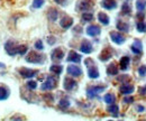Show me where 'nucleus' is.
<instances>
[{
    "label": "nucleus",
    "mask_w": 146,
    "mask_h": 121,
    "mask_svg": "<svg viewBox=\"0 0 146 121\" xmlns=\"http://www.w3.org/2000/svg\"><path fill=\"white\" fill-rule=\"evenodd\" d=\"M25 60L27 63H31V64H43L45 62V56L38 53V51H32L26 55Z\"/></svg>",
    "instance_id": "nucleus-1"
},
{
    "label": "nucleus",
    "mask_w": 146,
    "mask_h": 121,
    "mask_svg": "<svg viewBox=\"0 0 146 121\" xmlns=\"http://www.w3.org/2000/svg\"><path fill=\"white\" fill-rule=\"evenodd\" d=\"M58 83V76L57 75H50L46 77L45 82H43V84L40 85V90L42 91H52L54 90L56 85Z\"/></svg>",
    "instance_id": "nucleus-2"
},
{
    "label": "nucleus",
    "mask_w": 146,
    "mask_h": 121,
    "mask_svg": "<svg viewBox=\"0 0 146 121\" xmlns=\"http://www.w3.org/2000/svg\"><path fill=\"white\" fill-rule=\"evenodd\" d=\"M18 44L14 39H8L5 43V51L9 56H15L18 54Z\"/></svg>",
    "instance_id": "nucleus-3"
},
{
    "label": "nucleus",
    "mask_w": 146,
    "mask_h": 121,
    "mask_svg": "<svg viewBox=\"0 0 146 121\" xmlns=\"http://www.w3.org/2000/svg\"><path fill=\"white\" fill-rule=\"evenodd\" d=\"M107 89L106 85H91L87 89V97L89 99H94L98 94L104 92Z\"/></svg>",
    "instance_id": "nucleus-4"
},
{
    "label": "nucleus",
    "mask_w": 146,
    "mask_h": 121,
    "mask_svg": "<svg viewBox=\"0 0 146 121\" xmlns=\"http://www.w3.org/2000/svg\"><path fill=\"white\" fill-rule=\"evenodd\" d=\"M19 75L23 79H33L38 74V69H32L28 67H19L18 69Z\"/></svg>",
    "instance_id": "nucleus-5"
},
{
    "label": "nucleus",
    "mask_w": 146,
    "mask_h": 121,
    "mask_svg": "<svg viewBox=\"0 0 146 121\" xmlns=\"http://www.w3.org/2000/svg\"><path fill=\"white\" fill-rule=\"evenodd\" d=\"M92 8L91 2L89 0H80L76 2L75 5V10L76 11H81V13H84V11H88Z\"/></svg>",
    "instance_id": "nucleus-6"
},
{
    "label": "nucleus",
    "mask_w": 146,
    "mask_h": 121,
    "mask_svg": "<svg viewBox=\"0 0 146 121\" xmlns=\"http://www.w3.org/2000/svg\"><path fill=\"white\" fill-rule=\"evenodd\" d=\"M76 85H78V82L74 80L73 76H66L64 79V81H63V87H64L65 91L70 92V91L74 90L76 87Z\"/></svg>",
    "instance_id": "nucleus-7"
},
{
    "label": "nucleus",
    "mask_w": 146,
    "mask_h": 121,
    "mask_svg": "<svg viewBox=\"0 0 146 121\" xmlns=\"http://www.w3.org/2000/svg\"><path fill=\"white\" fill-rule=\"evenodd\" d=\"M86 33L88 36H91V37H97L101 34V28L98 26V25H89L87 28H86Z\"/></svg>",
    "instance_id": "nucleus-8"
},
{
    "label": "nucleus",
    "mask_w": 146,
    "mask_h": 121,
    "mask_svg": "<svg viewBox=\"0 0 146 121\" xmlns=\"http://www.w3.org/2000/svg\"><path fill=\"white\" fill-rule=\"evenodd\" d=\"M64 55H65V53L63 51V48L62 47H57V48H54L51 53V60L54 61V62L62 61L64 58Z\"/></svg>",
    "instance_id": "nucleus-9"
},
{
    "label": "nucleus",
    "mask_w": 146,
    "mask_h": 121,
    "mask_svg": "<svg viewBox=\"0 0 146 121\" xmlns=\"http://www.w3.org/2000/svg\"><path fill=\"white\" fill-rule=\"evenodd\" d=\"M73 18L70 17V16H68V15H65V16H63V17L60 19V26L63 28V29H69V28H71L73 26Z\"/></svg>",
    "instance_id": "nucleus-10"
},
{
    "label": "nucleus",
    "mask_w": 146,
    "mask_h": 121,
    "mask_svg": "<svg viewBox=\"0 0 146 121\" xmlns=\"http://www.w3.org/2000/svg\"><path fill=\"white\" fill-rule=\"evenodd\" d=\"M66 72H68V74L70 75V76H73V77H79V76H81L82 75V69L81 67H79L78 65H69L68 66V69H66Z\"/></svg>",
    "instance_id": "nucleus-11"
},
{
    "label": "nucleus",
    "mask_w": 146,
    "mask_h": 121,
    "mask_svg": "<svg viewBox=\"0 0 146 121\" xmlns=\"http://www.w3.org/2000/svg\"><path fill=\"white\" fill-rule=\"evenodd\" d=\"M109 36H110V39L115 44H117V45H121V44L125 43V37L120 34V33H118V32H110Z\"/></svg>",
    "instance_id": "nucleus-12"
},
{
    "label": "nucleus",
    "mask_w": 146,
    "mask_h": 121,
    "mask_svg": "<svg viewBox=\"0 0 146 121\" xmlns=\"http://www.w3.org/2000/svg\"><path fill=\"white\" fill-rule=\"evenodd\" d=\"M80 51L84 54H90L93 52V46H92L91 42L88 39H83L80 45Z\"/></svg>",
    "instance_id": "nucleus-13"
},
{
    "label": "nucleus",
    "mask_w": 146,
    "mask_h": 121,
    "mask_svg": "<svg viewBox=\"0 0 146 121\" xmlns=\"http://www.w3.org/2000/svg\"><path fill=\"white\" fill-rule=\"evenodd\" d=\"M81 60H82V56L80 54H78L75 51H70L68 56H66V61L68 62H72L74 64H79L81 62Z\"/></svg>",
    "instance_id": "nucleus-14"
},
{
    "label": "nucleus",
    "mask_w": 146,
    "mask_h": 121,
    "mask_svg": "<svg viewBox=\"0 0 146 121\" xmlns=\"http://www.w3.org/2000/svg\"><path fill=\"white\" fill-rule=\"evenodd\" d=\"M10 95V89L6 84L0 83V101H5L9 98Z\"/></svg>",
    "instance_id": "nucleus-15"
},
{
    "label": "nucleus",
    "mask_w": 146,
    "mask_h": 121,
    "mask_svg": "<svg viewBox=\"0 0 146 121\" xmlns=\"http://www.w3.org/2000/svg\"><path fill=\"white\" fill-rule=\"evenodd\" d=\"M60 16V11L54 8V7H52V8H50L48 10H47V19L50 20V21H52V22H54L57 20V18Z\"/></svg>",
    "instance_id": "nucleus-16"
},
{
    "label": "nucleus",
    "mask_w": 146,
    "mask_h": 121,
    "mask_svg": "<svg viewBox=\"0 0 146 121\" xmlns=\"http://www.w3.org/2000/svg\"><path fill=\"white\" fill-rule=\"evenodd\" d=\"M111 57H112L111 48H104L102 52L100 53V55H99V60L101 62H107V61H109Z\"/></svg>",
    "instance_id": "nucleus-17"
},
{
    "label": "nucleus",
    "mask_w": 146,
    "mask_h": 121,
    "mask_svg": "<svg viewBox=\"0 0 146 121\" xmlns=\"http://www.w3.org/2000/svg\"><path fill=\"white\" fill-rule=\"evenodd\" d=\"M130 50H131V52L134 53V54H136V55L142 54V52H143V45H142V42L138 40V39H136V40L133 43V45L130 46Z\"/></svg>",
    "instance_id": "nucleus-18"
},
{
    "label": "nucleus",
    "mask_w": 146,
    "mask_h": 121,
    "mask_svg": "<svg viewBox=\"0 0 146 121\" xmlns=\"http://www.w3.org/2000/svg\"><path fill=\"white\" fill-rule=\"evenodd\" d=\"M101 7L107 10H112L117 7V2L116 0H101Z\"/></svg>",
    "instance_id": "nucleus-19"
},
{
    "label": "nucleus",
    "mask_w": 146,
    "mask_h": 121,
    "mask_svg": "<svg viewBox=\"0 0 146 121\" xmlns=\"http://www.w3.org/2000/svg\"><path fill=\"white\" fill-rule=\"evenodd\" d=\"M120 93L124 94V95H128V94H131L134 91H135V87L134 85H130V84H127V83H124L120 89H119Z\"/></svg>",
    "instance_id": "nucleus-20"
},
{
    "label": "nucleus",
    "mask_w": 146,
    "mask_h": 121,
    "mask_svg": "<svg viewBox=\"0 0 146 121\" xmlns=\"http://www.w3.org/2000/svg\"><path fill=\"white\" fill-rule=\"evenodd\" d=\"M88 76L90 79H98L100 76V73H99V69L96 65H92L90 67H88Z\"/></svg>",
    "instance_id": "nucleus-21"
},
{
    "label": "nucleus",
    "mask_w": 146,
    "mask_h": 121,
    "mask_svg": "<svg viewBox=\"0 0 146 121\" xmlns=\"http://www.w3.org/2000/svg\"><path fill=\"white\" fill-rule=\"evenodd\" d=\"M98 20H99V22H101V24L105 25V26L109 25V22H110V19H109V17H108V15L105 14V13H102V11L98 14Z\"/></svg>",
    "instance_id": "nucleus-22"
},
{
    "label": "nucleus",
    "mask_w": 146,
    "mask_h": 121,
    "mask_svg": "<svg viewBox=\"0 0 146 121\" xmlns=\"http://www.w3.org/2000/svg\"><path fill=\"white\" fill-rule=\"evenodd\" d=\"M118 72H119V69L117 67V65H116L115 63H111V64L108 65V67H107V74H108L109 76L117 75V74H118Z\"/></svg>",
    "instance_id": "nucleus-23"
},
{
    "label": "nucleus",
    "mask_w": 146,
    "mask_h": 121,
    "mask_svg": "<svg viewBox=\"0 0 146 121\" xmlns=\"http://www.w3.org/2000/svg\"><path fill=\"white\" fill-rule=\"evenodd\" d=\"M50 72H51L52 74L58 76V75L63 72V66L60 65V64H53V65H51V67H50Z\"/></svg>",
    "instance_id": "nucleus-24"
},
{
    "label": "nucleus",
    "mask_w": 146,
    "mask_h": 121,
    "mask_svg": "<svg viewBox=\"0 0 146 121\" xmlns=\"http://www.w3.org/2000/svg\"><path fill=\"white\" fill-rule=\"evenodd\" d=\"M70 105H71L70 100H69L66 97H65V98H62V99L58 101V108H60V109H62V110H66Z\"/></svg>",
    "instance_id": "nucleus-25"
},
{
    "label": "nucleus",
    "mask_w": 146,
    "mask_h": 121,
    "mask_svg": "<svg viewBox=\"0 0 146 121\" xmlns=\"http://www.w3.org/2000/svg\"><path fill=\"white\" fill-rule=\"evenodd\" d=\"M107 111L109 112L110 114H112L113 117H118V112H119V108L118 105L115 103L109 104V106L107 108Z\"/></svg>",
    "instance_id": "nucleus-26"
},
{
    "label": "nucleus",
    "mask_w": 146,
    "mask_h": 121,
    "mask_svg": "<svg viewBox=\"0 0 146 121\" xmlns=\"http://www.w3.org/2000/svg\"><path fill=\"white\" fill-rule=\"evenodd\" d=\"M117 29L119 32H124V33H128L129 32V25L127 22H124V21H118L117 22Z\"/></svg>",
    "instance_id": "nucleus-27"
},
{
    "label": "nucleus",
    "mask_w": 146,
    "mask_h": 121,
    "mask_svg": "<svg viewBox=\"0 0 146 121\" xmlns=\"http://www.w3.org/2000/svg\"><path fill=\"white\" fill-rule=\"evenodd\" d=\"M129 63H130V58L128 56L121 57V60H120V69L123 71H126L128 69V66H129Z\"/></svg>",
    "instance_id": "nucleus-28"
},
{
    "label": "nucleus",
    "mask_w": 146,
    "mask_h": 121,
    "mask_svg": "<svg viewBox=\"0 0 146 121\" xmlns=\"http://www.w3.org/2000/svg\"><path fill=\"white\" fill-rule=\"evenodd\" d=\"M81 19H82V21H84V22H90V21H92V20L94 19V16H93V14H91V13L84 11V13L82 14V16H81Z\"/></svg>",
    "instance_id": "nucleus-29"
},
{
    "label": "nucleus",
    "mask_w": 146,
    "mask_h": 121,
    "mask_svg": "<svg viewBox=\"0 0 146 121\" xmlns=\"http://www.w3.org/2000/svg\"><path fill=\"white\" fill-rule=\"evenodd\" d=\"M104 101L107 104H112V103H115V101H116V97H115L112 93H107V94L104 97Z\"/></svg>",
    "instance_id": "nucleus-30"
},
{
    "label": "nucleus",
    "mask_w": 146,
    "mask_h": 121,
    "mask_svg": "<svg viewBox=\"0 0 146 121\" xmlns=\"http://www.w3.org/2000/svg\"><path fill=\"white\" fill-rule=\"evenodd\" d=\"M130 13H131V8H130V6L128 5L127 2H124L123 6H121V15L128 16Z\"/></svg>",
    "instance_id": "nucleus-31"
},
{
    "label": "nucleus",
    "mask_w": 146,
    "mask_h": 121,
    "mask_svg": "<svg viewBox=\"0 0 146 121\" xmlns=\"http://www.w3.org/2000/svg\"><path fill=\"white\" fill-rule=\"evenodd\" d=\"M136 8L138 11H143L146 8V0H137L136 1Z\"/></svg>",
    "instance_id": "nucleus-32"
},
{
    "label": "nucleus",
    "mask_w": 146,
    "mask_h": 121,
    "mask_svg": "<svg viewBox=\"0 0 146 121\" xmlns=\"http://www.w3.org/2000/svg\"><path fill=\"white\" fill-rule=\"evenodd\" d=\"M136 29L139 33H146V22L144 21H138L136 25Z\"/></svg>",
    "instance_id": "nucleus-33"
},
{
    "label": "nucleus",
    "mask_w": 146,
    "mask_h": 121,
    "mask_svg": "<svg viewBox=\"0 0 146 121\" xmlns=\"http://www.w3.org/2000/svg\"><path fill=\"white\" fill-rule=\"evenodd\" d=\"M44 3H45V0H33L32 7L35 8V9H39L44 6Z\"/></svg>",
    "instance_id": "nucleus-34"
},
{
    "label": "nucleus",
    "mask_w": 146,
    "mask_h": 121,
    "mask_svg": "<svg viewBox=\"0 0 146 121\" xmlns=\"http://www.w3.org/2000/svg\"><path fill=\"white\" fill-rule=\"evenodd\" d=\"M28 52V47H27V45H19L18 46V55L20 56H24L26 53Z\"/></svg>",
    "instance_id": "nucleus-35"
},
{
    "label": "nucleus",
    "mask_w": 146,
    "mask_h": 121,
    "mask_svg": "<svg viewBox=\"0 0 146 121\" xmlns=\"http://www.w3.org/2000/svg\"><path fill=\"white\" fill-rule=\"evenodd\" d=\"M26 87L28 89V90H36L37 89V82L36 81H33V80H31V81H28L27 83H26Z\"/></svg>",
    "instance_id": "nucleus-36"
},
{
    "label": "nucleus",
    "mask_w": 146,
    "mask_h": 121,
    "mask_svg": "<svg viewBox=\"0 0 146 121\" xmlns=\"http://www.w3.org/2000/svg\"><path fill=\"white\" fill-rule=\"evenodd\" d=\"M34 47H35V50L38 51V52H42L43 50H44V44H43V42L40 40V39H38L35 42V44H34Z\"/></svg>",
    "instance_id": "nucleus-37"
},
{
    "label": "nucleus",
    "mask_w": 146,
    "mask_h": 121,
    "mask_svg": "<svg viewBox=\"0 0 146 121\" xmlns=\"http://www.w3.org/2000/svg\"><path fill=\"white\" fill-rule=\"evenodd\" d=\"M84 65H86L87 69H88V67H90L92 65H94V61H93L92 58H86V60H84Z\"/></svg>",
    "instance_id": "nucleus-38"
},
{
    "label": "nucleus",
    "mask_w": 146,
    "mask_h": 121,
    "mask_svg": "<svg viewBox=\"0 0 146 121\" xmlns=\"http://www.w3.org/2000/svg\"><path fill=\"white\" fill-rule=\"evenodd\" d=\"M138 74L141 75V76H145L146 75V66L145 65H142V66H139V69H138Z\"/></svg>",
    "instance_id": "nucleus-39"
},
{
    "label": "nucleus",
    "mask_w": 146,
    "mask_h": 121,
    "mask_svg": "<svg viewBox=\"0 0 146 121\" xmlns=\"http://www.w3.org/2000/svg\"><path fill=\"white\" fill-rule=\"evenodd\" d=\"M44 99H45V101H47V102H53V101H54V98H53V95H52L51 93L45 94V95H44Z\"/></svg>",
    "instance_id": "nucleus-40"
},
{
    "label": "nucleus",
    "mask_w": 146,
    "mask_h": 121,
    "mask_svg": "<svg viewBox=\"0 0 146 121\" xmlns=\"http://www.w3.org/2000/svg\"><path fill=\"white\" fill-rule=\"evenodd\" d=\"M47 43H48V45H54L56 43V38L54 36H48L47 37Z\"/></svg>",
    "instance_id": "nucleus-41"
},
{
    "label": "nucleus",
    "mask_w": 146,
    "mask_h": 121,
    "mask_svg": "<svg viewBox=\"0 0 146 121\" xmlns=\"http://www.w3.org/2000/svg\"><path fill=\"white\" fill-rule=\"evenodd\" d=\"M118 81L123 82V84L124 83H127L128 81H129V76L128 75H123V77H118Z\"/></svg>",
    "instance_id": "nucleus-42"
},
{
    "label": "nucleus",
    "mask_w": 146,
    "mask_h": 121,
    "mask_svg": "<svg viewBox=\"0 0 146 121\" xmlns=\"http://www.w3.org/2000/svg\"><path fill=\"white\" fill-rule=\"evenodd\" d=\"M124 103H131L133 101H134V98L133 97H126V98H124Z\"/></svg>",
    "instance_id": "nucleus-43"
},
{
    "label": "nucleus",
    "mask_w": 146,
    "mask_h": 121,
    "mask_svg": "<svg viewBox=\"0 0 146 121\" xmlns=\"http://www.w3.org/2000/svg\"><path fill=\"white\" fill-rule=\"evenodd\" d=\"M139 94H141V95H146V84H145V87H139Z\"/></svg>",
    "instance_id": "nucleus-44"
},
{
    "label": "nucleus",
    "mask_w": 146,
    "mask_h": 121,
    "mask_svg": "<svg viewBox=\"0 0 146 121\" xmlns=\"http://www.w3.org/2000/svg\"><path fill=\"white\" fill-rule=\"evenodd\" d=\"M54 1L60 6H65V3H66V0H54Z\"/></svg>",
    "instance_id": "nucleus-45"
},
{
    "label": "nucleus",
    "mask_w": 146,
    "mask_h": 121,
    "mask_svg": "<svg viewBox=\"0 0 146 121\" xmlns=\"http://www.w3.org/2000/svg\"><path fill=\"white\" fill-rule=\"evenodd\" d=\"M74 32H76V33L81 34V33H82V28H81V26H76V27L74 28Z\"/></svg>",
    "instance_id": "nucleus-46"
},
{
    "label": "nucleus",
    "mask_w": 146,
    "mask_h": 121,
    "mask_svg": "<svg viewBox=\"0 0 146 121\" xmlns=\"http://www.w3.org/2000/svg\"><path fill=\"white\" fill-rule=\"evenodd\" d=\"M136 110H137V112H143L144 111V106L143 105H137L136 106Z\"/></svg>",
    "instance_id": "nucleus-47"
},
{
    "label": "nucleus",
    "mask_w": 146,
    "mask_h": 121,
    "mask_svg": "<svg viewBox=\"0 0 146 121\" xmlns=\"http://www.w3.org/2000/svg\"><path fill=\"white\" fill-rule=\"evenodd\" d=\"M5 67H6V65L2 64V63H0V69H5Z\"/></svg>",
    "instance_id": "nucleus-48"
}]
</instances>
